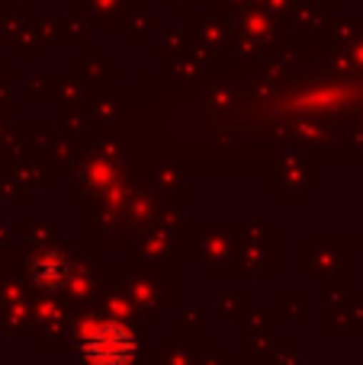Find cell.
I'll return each mask as SVG.
<instances>
[{
	"instance_id": "1",
	"label": "cell",
	"mask_w": 363,
	"mask_h": 365,
	"mask_svg": "<svg viewBox=\"0 0 363 365\" xmlns=\"http://www.w3.org/2000/svg\"><path fill=\"white\" fill-rule=\"evenodd\" d=\"M84 353L94 365H126L132 356V336L122 327H100L87 336Z\"/></svg>"
}]
</instances>
